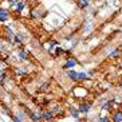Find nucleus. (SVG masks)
<instances>
[{"label":"nucleus","mask_w":122,"mask_h":122,"mask_svg":"<svg viewBox=\"0 0 122 122\" xmlns=\"http://www.w3.org/2000/svg\"><path fill=\"white\" fill-rule=\"evenodd\" d=\"M16 115H18V117H19V118H20V119H22V121H23V119L25 118V113H23V111H19V113H18V114H16Z\"/></svg>","instance_id":"obj_15"},{"label":"nucleus","mask_w":122,"mask_h":122,"mask_svg":"<svg viewBox=\"0 0 122 122\" xmlns=\"http://www.w3.org/2000/svg\"><path fill=\"white\" fill-rule=\"evenodd\" d=\"M99 122H109V118H107V117H101Z\"/></svg>","instance_id":"obj_19"},{"label":"nucleus","mask_w":122,"mask_h":122,"mask_svg":"<svg viewBox=\"0 0 122 122\" xmlns=\"http://www.w3.org/2000/svg\"><path fill=\"white\" fill-rule=\"evenodd\" d=\"M68 110H70V113H71L72 118H78L79 117V110H75L74 107H68Z\"/></svg>","instance_id":"obj_8"},{"label":"nucleus","mask_w":122,"mask_h":122,"mask_svg":"<svg viewBox=\"0 0 122 122\" xmlns=\"http://www.w3.org/2000/svg\"><path fill=\"white\" fill-rule=\"evenodd\" d=\"M111 106H113V102L109 101V102H105V103L102 105V109H103V110H110Z\"/></svg>","instance_id":"obj_10"},{"label":"nucleus","mask_w":122,"mask_h":122,"mask_svg":"<svg viewBox=\"0 0 122 122\" xmlns=\"http://www.w3.org/2000/svg\"><path fill=\"white\" fill-rule=\"evenodd\" d=\"M55 52H56V55H62L65 51L62 50V48H56V51H55Z\"/></svg>","instance_id":"obj_20"},{"label":"nucleus","mask_w":122,"mask_h":122,"mask_svg":"<svg viewBox=\"0 0 122 122\" xmlns=\"http://www.w3.org/2000/svg\"><path fill=\"white\" fill-rule=\"evenodd\" d=\"M113 119H114V122H121L122 121V111H117V113H114Z\"/></svg>","instance_id":"obj_5"},{"label":"nucleus","mask_w":122,"mask_h":122,"mask_svg":"<svg viewBox=\"0 0 122 122\" xmlns=\"http://www.w3.org/2000/svg\"><path fill=\"white\" fill-rule=\"evenodd\" d=\"M12 121H14V122H23L22 119L18 117V115H12Z\"/></svg>","instance_id":"obj_16"},{"label":"nucleus","mask_w":122,"mask_h":122,"mask_svg":"<svg viewBox=\"0 0 122 122\" xmlns=\"http://www.w3.org/2000/svg\"><path fill=\"white\" fill-rule=\"evenodd\" d=\"M5 75H7V72H5V71H0V85H3V83H4Z\"/></svg>","instance_id":"obj_13"},{"label":"nucleus","mask_w":122,"mask_h":122,"mask_svg":"<svg viewBox=\"0 0 122 122\" xmlns=\"http://www.w3.org/2000/svg\"><path fill=\"white\" fill-rule=\"evenodd\" d=\"M68 78L70 79H72V81H78V72H75V71H68Z\"/></svg>","instance_id":"obj_6"},{"label":"nucleus","mask_w":122,"mask_h":122,"mask_svg":"<svg viewBox=\"0 0 122 122\" xmlns=\"http://www.w3.org/2000/svg\"><path fill=\"white\" fill-rule=\"evenodd\" d=\"M118 55H119V51H117V50H115V51H113V52L110 54V56L115 58V56H118Z\"/></svg>","instance_id":"obj_18"},{"label":"nucleus","mask_w":122,"mask_h":122,"mask_svg":"<svg viewBox=\"0 0 122 122\" xmlns=\"http://www.w3.org/2000/svg\"><path fill=\"white\" fill-rule=\"evenodd\" d=\"M7 19H8V11L0 8V22H5Z\"/></svg>","instance_id":"obj_4"},{"label":"nucleus","mask_w":122,"mask_h":122,"mask_svg":"<svg viewBox=\"0 0 122 122\" xmlns=\"http://www.w3.org/2000/svg\"><path fill=\"white\" fill-rule=\"evenodd\" d=\"M8 1H10V4H11V5H15V4L18 3V0H8Z\"/></svg>","instance_id":"obj_21"},{"label":"nucleus","mask_w":122,"mask_h":122,"mask_svg":"<svg viewBox=\"0 0 122 122\" xmlns=\"http://www.w3.org/2000/svg\"><path fill=\"white\" fill-rule=\"evenodd\" d=\"M16 74L20 75V76H23V75H25V70H23V68H18V70H16Z\"/></svg>","instance_id":"obj_14"},{"label":"nucleus","mask_w":122,"mask_h":122,"mask_svg":"<svg viewBox=\"0 0 122 122\" xmlns=\"http://www.w3.org/2000/svg\"><path fill=\"white\" fill-rule=\"evenodd\" d=\"M121 87H122V81H121Z\"/></svg>","instance_id":"obj_23"},{"label":"nucleus","mask_w":122,"mask_h":122,"mask_svg":"<svg viewBox=\"0 0 122 122\" xmlns=\"http://www.w3.org/2000/svg\"><path fill=\"white\" fill-rule=\"evenodd\" d=\"M52 113L50 110L48 111H40V119H44V121H51L52 119Z\"/></svg>","instance_id":"obj_2"},{"label":"nucleus","mask_w":122,"mask_h":122,"mask_svg":"<svg viewBox=\"0 0 122 122\" xmlns=\"http://www.w3.org/2000/svg\"><path fill=\"white\" fill-rule=\"evenodd\" d=\"M24 5H25L24 1H20V3H18V4H16V11H18V12H22V10L24 8Z\"/></svg>","instance_id":"obj_11"},{"label":"nucleus","mask_w":122,"mask_h":122,"mask_svg":"<svg viewBox=\"0 0 122 122\" xmlns=\"http://www.w3.org/2000/svg\"><path fill=\"white\" fill-rule=\"evenodd\" d=\"M46 90H48V83H44L43 86L40 87V91H46Z\"/></svg>","instance_id":"obj_17"},{"label":"nucleus","mask_w":122,"mask_h":122,"mask_svg":"<svg viewBox=\"0 0 122 122\" xmlns=\"http://www.w3.org/2000/svg\"><path fill=\"white\" fill-rule=\"evenodd\" d=\"M3 50H4V47H3V44L0 43V52H1V51H3Z\"/></svg>","instance_id":"obj_22"},{"label":"nucleus","mask_w":122,"mask_h":122,"mask_svg":"<svg viewBox=\"0 0 122 122\" xmlns=\"http://www.w3.org/2000/svg\"><path fill=\"white\" fill-rule=\"evenodd\" d=\"M78 5L81 8H85L89 5V0H78Z\"/></svg>","instance_id":"obj_9"},{"label":"nucleus","mask_w":122,"mask_h":122,"mask_svg":"<svg viewBox=\"0 0 122 122\" xmlns=\"http://www.w3.org/2000/svg\"><path fill=\"white\" fill-rule=\"evenodd\" d=\"M18 58L19 59H20V61H25V59H27V52H25V51H19L18 52Z\"/></svg>","instance_id":"obj_7"},{"label":"nucleus","mask_w":122,"mask_h":122,"mask_svg":"<svg viewBox=\"0 0 122 122\" xmlns=\"http://www.w3.org/2000/svg\"><path fill=\"white\" fill-rule=\"evenodd\" d=\"M90 107H91V103L90 102H82V103H79V113H83V114H86L90 111Z\"/></svg>","instance_id":"obj_1"},{"label":"nucleus","mask_w":122,"mask_h":122,"mask_svg":"<svg viewBox=\"0 0 122 122\" xmlns=\"http://www.w3.org/2000/svg\"><path fill=\"white\" fill-rule=\"evenodd\" d=\"M76 63L78 62L75 61V59H72V58H70V59H67V62H66V65L63 66L65 68H72V67H75Z\"/></svg>","instance_id":"obj_3"},{"label":"nucleus","mask_w":122,"mask_h":122,"mask_svg":"<svg viewBox=\"0 0 122 122\" xmlns=\"http://www.w3.org/2000/svg\"><path fill=\"white\" fill-rule=\"evenodd\" d=\"M89 76L85 74V72H78V81H85V79H87Z\"/></svg>","instance_id":"obj_12"}]
</instances>
